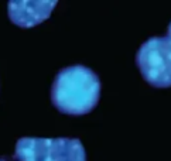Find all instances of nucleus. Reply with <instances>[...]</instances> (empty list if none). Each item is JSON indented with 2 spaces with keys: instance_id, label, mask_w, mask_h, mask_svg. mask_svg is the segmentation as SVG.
<instances>
[{
  "instance_id": "nucleus-1",
  "label": "nucleus",
  "mask_w": 171,
  "mask_h": 161,
  "mask_svg": "<svg viewBox=\"0 0 171 161\" xmlns=\"http://www.w3.org/2000/svg\"><path fill=\"white\" fill-rule=\"evenodd\" d=\"M101 80L85 65L65 66L55 75L51 102L61 113L81 116L89 113L99 102Z\"/></svg>"
},
{
  "instance_id": "nucleus-2",
  "label": "nucleus",
  "mask_w": 171,
  "mask_h": 161,
  "mask_svg": "<svg viewBox=\"0 0 171 161\" xmlns=\"http://www.w3.org/2000/svg\"><path fill=\"white\" fill-rule=\"evenodd\" d=\"M14 156L17 161H86L84 144L71 137H21Z\"/></svg>"
},
{
  "instance_id": "nucleus-4",
  "label": "nucleus",
  "mask_w": 171,
  "mask_h": 161,
  "mask_svg": "<svg viewBox=\"0 0 171 161\" xmlns=\"http://www.w3.org/2000/svg\"><path fill=\"white\" fill-rule=\"evenodd\" d=\"M57 1H10L9 17L20 27H33L51 14Z\"/></svg>"
},
{
  "instance_id": "nucleus-5",
  "label": "nucleus",
  "mask_w": 171,
  "mask_h": 161,
  "mask_svg": "<svg viewBox=\"0 0 171 161\" xmlns=\"http://www.w3.org/2000/svg\"><path fill=\"white\" fill-rule=\"evenodd\" d=\"M167 37H168V40L171 41V23L168 24V30H167Z\"/></svg>"
},
{
  "instance_id": "nucleus-3",
  "label": "nucleus",
  "mask_w": 171,
  "mask_h": 161,
  "mask_svg": "<svg viewBox=\"0 0 171 161\" xmlns=\"http://www.w3.org/2000/svg\"><path fill=\"white\" fill-rule=\"evenodd\" d=\"M136 64L143 78L155 88L171 86V41L167 35L146 40L136 54Z\"/></svg>"
}]
</instances>
